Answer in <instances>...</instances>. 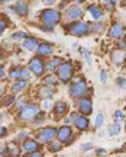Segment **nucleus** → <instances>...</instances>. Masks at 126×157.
Segmentation results:
<instances>
[{
	"mask_svg": "<svg viewBox=\"0 0 126 157\" xmlns=\"http://www.w3.org/2000/svg\"><path fill=\"white\" fill-rule=\"evenodd\" d=\"M123 35V26L120 23H113L112 28L109 31V36L110 38H115V39H119Z\"/></svg>",
	"mask_w": 126,
	"mask_h": 157,
	"instance_id": "obj_13",
	"label": "nucleus"
},
{
	"mask_svg": "<svg viewBox=\"0 0 126 157\" xmlns=\"http://www.w3.org/2000/svg\"><path fill=\"white\" fill-rule=\"evenodd\" d=\"M41 15H42V21L45 23H48V25H55V23H58L61 21L60 12L54 10V9H46Z\"/></svg>",
	"mask_w": 126,
	"mask_h": 157,
	"instance_id": "obj_3",
	"label": "nucleus"
},
{
	"mask_svg": "<svg viewBox=\"0 0 126 157\" xmlns=\"http://www.w3.org/2000/svg\"><path fill=\"white\" fill-rule=\"evenodd\" d=\"M125 44H126V38H125Z\"/></svg>",
	"mask_w": 126,
	"mask_h": 157,
	"instance_id": "obj_48",
	"label": "nucleus"
},
{
	"mask_svg": "<svg viewBox=\"0 0 126 157\" xmlns=\"http://www.w3.org/2000/svg\"><path fill=\"white\" fill-rule=\"evenodd\" d=\"M104 3H112V5H116V2L117 0H103Z\"/></svg>",
	"mask_w": 126,
	"mask_h": 157,
	"instance_id": "obj_40",
	"label": "nucleus"
},
{
	"mask_svg": "<svg viewBox=\"0 0 126 157\" xmlns=\"http://www.w3.org/2000/svg\"><path fill=\"white\" fill-rule=\"evenodd\" d=\"M15 10H16L17 15H20V16H26L29 9H28V5L22 0H19L16 5H15Z\"/></svg>",
	"mask_w": 126,
	"mask_h": 157,
	"instance_id": "obj_15",
	"label": "nucleus"
},
{
	"mask_svg": "<svg viewBox=\"0 0 126 157\" xmlns=\"http://www.w3.org/2000/svg\"><path fill=\"white\" fill-rule=\"evenodd\" d=\"M68 31L74 36H83V35H87L90 32V28H88L87 23H84V22H74L72 25H70Z\"/></svg>",
	"mask_w": 126,
	"mask_h": 157,
	"instance_id": "obj_4",
	"label": "nucleus"
},
{
	"mask_svg": "<svg viewBox=\"0 0 126 157\" xmlns=\"http://www.w3.org/2000/svg\"><path fill=\"white\" fill-rule=\"evenodd\" d=\"M97 154H99V156H102V154H104V153H106V150H103V148H99V150H97Z\"/></svg>",
	"mask_w": 126,
	"mask_h": 157,
	"instance_id": "obj_39",
	"label": "nucleus"
},
{
	"mask_svg": "<svg viewBox=\"0 0 126 157\" xmlns=\"http://www.w3.org/2000/svg\"><path fill=\"white\" fill-rule=\"evenodd\" d=\"M60 64H61V60H60V58H54V60H51V61L46 64V68H48L50 71H54V70L58 67Z\"/></svg>",
	"mask_w": 126,
	"mask_h": 157,
	"instance_id": "obj_21",
	"label": "nucleus"
},
{
	"mask_svg": "<svg viewBox=\"0 0 126 157\" xmlns=\"http://www.w3.org/2000/svg\"><path fill=\"white\" fill-rule=\"evenodd\" d=\"M36 51H38L39 56L48 57V56H51V54H52V51H54V47H52L51 44H41V45H38Z\"/></svg>",
	"mask_w": 126,
	"mask_h": 157,
	"instance_id": "obj_14",
	"label": "nucleus"
},
{
	"mask_svg": "<svg viewBox=\"0 0 126 157\" xmlns=\"http://www.w3.org/2000/svg\"><path fill=\"white\" fill-rule=\"evenodd\" d=\"M39 113V108L36 105H26L20 112V119L22 121H31Z\"/></svg>",
	"mask_w": 126,
	"mask_h": 157,
	"instance_id": "obj_5",
	"label": "nucleus"
},
{
	"mask_svg": "<svg viewBox=\"0 0 126 157\" xmlns=\"http://www.w3.org/2000/svg\"><path fill=\"white\" fill-rule=\"evenodd\" d=\"M6 135V128H3L2 125H0V137H5Z\"/></svg>",
	"mask_w": 126,
	"mask_h": 157,
	"instance_id": "obj_36",
	"label": "nucleus"
},
{
	"mask_svg": "<svg viewBox=\"0 0 126 157\" xmlns=\"http://www.w3.org/2000/svg\"><path fill=\"white\" fill-rule=\"evenodd\" d=\"M57 73H58V77L61 78L62 83H68L72 77V73H74V68H72L71 63H61L60 66L57 67Z\"/></svg>",
	"mask_w": 126,
	"mask_h": 157,
	"instance_id": "obj_1",
	"label": "nucleus"
},
{
	"mask_svg": "<svg viewBox=\"0 0 126 157\" xmlns=\"http://www.w3.org/2000/svg\"><path fill=\"white\" fill-rule=\"evenodd\" d=\"M23 47H25V50H28V51H33L38 48V41L35 38H26L25 42H23Z\"/></svg>",
	"mask_w": 126,
	"mask_h": 157,
	"instance_id": "obj_17",
	"label": "nucleus"
},
{
	"mask_svg": "<svg viewBox=\"0 0 126 157\" xmlns=\"http://www.w3.org/2000/svg\"><path fill=\"white\" fill-rule=\"evenodd\" d=\"M3 73H5V70H3V66H0V77H3Z\"/></svg>",
	"mask_w": 126,
	"mask_h": 157,
	"instance_id": "obj_42",
	"label": "nucleus"
},
{
	"mask_svg": "<svg viewBox=\"0 0 126 157\" xmlns=\"http://www.w3.org/2000/svg\"><path fill=\"white\" fill-rule=\"evenodd\" d=\"M87 86H86V83L84 82H81V80H78V82H76V83H72L71 86H70V95H71V98H84V96L87 95Z\"/></svg>",
	"mask_w": 126,
	"mask_h": 157,
	"instance_id": "obj_2",
	"label": "nucleus"
},
{
	"mask_svg": "<svg viewBox=\"0 0 126 157\" xmlns=\"http://www.w3.org/2000/svg\"><path fill=\"white\" fill-rule=\"evenodd\" d=\"M54 2H55V0H44V3H45V5H52Z\"/></svg>",
	"mask_w": 126,
	"mask_h": 157,
	"instance_id": "obj_41",
	"label": "nucleus"
},
{
	"mask_svg": "<svg viewBox=\"0 0 126 157\" xmlns=\"http://www.w3.org/2000/svg\"><path fill=\"white\" fill-rule=\"evenodd\" d=\"M120 132V125L119 124H113L109 127V135H117Z\"/></svg>",
	"mask_w": 126,
	"mask_h": 157,
	"instance_id": "obj_24",
	"label": "nucleus"
},
{
	"mask_svg": "<svg viewBox=\"0 0 126 157\" xmlns=\"http://www.w3.org/2000/svg\"><path fill=\"white\" fill-rule=\"evenodd\" d=\"M2 118H3V115H2V113H0V121H2Z\"/></svg>",
	"mask_w": 126,
	"mask_h": 157,
	"instance_id": "obj_47",
	"label": "nucleus"
},
{
	"mask_svg": "<svg viewBox=\"0 0 126 157\" xmlns=\"http://www.w3.org/2000/svg\"><path fill=\"white\" fill-rule=\"evenodd\" d=\"M78 108H80V112L84 113V115H88V113H91L93 111V103L91 101L88 99V98H83L80 103H78Z\"/></svg>",
	"mask_w": 126,
	"mask_h": 157,
	"instance_id": "obj_10",
	"label": "nucleus"
},
{
	"mask_svg": "<svg viewBox=\"0 0 126 157\" xmlns=\"http://www.w3.org/2000/svg\"><path fill=\"white\" fill-rule=\"evenodd\" d=\"M26 87V80L23 78V80H19V82H16V83L13 84V92H19V90H22V89H25Z\"/></svg>",
	"mask_w": 126,
	"mask_h": 157,
	"instance_id": "obj_23",
	"label": "nucleus"
},
{
	"mask_svg": "<svg viewBox=\"0 0 126 157\" xmlns=\"http://www.w3.org/2000/svg\"><path fill=\"white\" fill-rule=\"evenodd\" d=\"M103 29H104L103 23H96V25H94V28H91V31H94V32H102Z\"/></svg>",
	"mask_w": 126,
	"mask_h": 157,
	"instance_id": "obj_29",
	"label": "nucleus"
},
{
	"mask_svg": "<svg viewBox=\"0 0 126 157\" xmlns=\"http://www.w3.org/2000/svg\"><path fill=\"white\" fill-rule=\"evenodd\" d=\"M9 151H10L13 156H17V154H19V150H17L15 146H9Z\"/></svg>",
	"mask_w": 126,
	"mask_h": 157,
	"instance_id": "obj_31",
	"label": "nucleus"
},
{
	"mask_svg": "<svg viewBox=\"0 0 126 157\" xmlns=\"http://www.w3.org/2000/svg\"><path fill=\"white\" fill-rule=\"evenodd\" d=\"M91 148V144H84V146H81V150H90Z\"/></svg>",
	"mask_w": 126,
	"mask_h": 157,
	"instance_id": "obj_37",
	"label": "nucleus"
},
{
	"mask_svg": "<svg viewBox=\"0 0 126 157\" xmlns=\"http://www.w3.org/2000/svg\"><path fill=\"white\" fill-rule=\"evenodd\" d=\"M6 2H9V0H0V3H6Z\"/></svg>",
	"mask_w": 126,
	"mask_h": 157,
	"instance_id": "obj_45",
	"label": "nucleus"
},
{
	"mask_svg": "<svg viewBox=\"0 0 126 157\" xmlns=\"http://www.w3.org/2000/svg\"><path fill=\"white\" fill-rule=\"evenodd\" d=\"M42 106H44L45 109H50V108H51V102L48 101V99H46V101L44 99V102H42Z\"/></svg>",
	"mask_w": 126,
	"mask_h": 157,
	"instance_id": "obj_33",
	"label": "nucleus"
},
{
	"mask_svg": "<svg viewBox=\"0 0 126 157\" xmlns=\"http://www.w3.org/2000/svg\"><path fill=\"white\" fill-rule=\"evenodd\" d=\"M117 83H119V86H120V87H123V86L126 84V80H125V78H117Z\"/></svg>",
	"mask_w": 126,
	"mask_h": 157,
	"instance_id": "obj_35",
	"label": "nucleus"
},
{
	"mask_svg": "<svg viewBox=\"0 0 126 157\" xmlns=\"http://www.w3.org/2000/svg\"><path fill=\"white\" fill-rule=\"evenodd\" d=\"M71 118L74 124H76V127L78 129H81V131H86L88 128V119L86 117H78L77 113H71Z\"/></svg>",
	"mask_w": 126,
	"mask_h": 157,
	"instance_id": "obj_8",
	"label": "nucleus"
},
{
	"mask_svg": "<svg viewBox=\"0 0 126 157\" xmlns=\"http://www.w3.org/2000/svg\"><path fill=\"white\" fill-rule=\"evenodd\" d=\"M67 103L65 102H58L57 105H55V115L57 117H61V115H64L67 112Z\"/></svg>",
	"mask_w": 126,
	"mask_h": 157,
	"instance_id": "obj_19",
	"label": "nucleus"
},
{
	"mask_svg": "<svg viewBox=\"0 0 126 157\" xmlns=\"http://www.w3.org/2000/svg\"><path fill=\"white\" fill-rule=\"evenodd\" d=\"M57 135H58V140H60V143H67V141L71 140L72 131H71V128H70V127H62V128L58 129Z\"/></svg>",
	"mask_w": 126,
	"mask_h": 157,
	"instance_id": "obj_9",
	"label": "nucleus"
},
{
	"mask_svg": "<svg viewBox=\"0 0 126 157\" xmlns=\"http://www.w3.org/2000/svg\"><path fill=\"white\" fill-rule=\"evenodd\" d=\"M12 38L13 39H22V38H28V36L25 32H15V34L12 35Z\"/></svg>",
	"mask_w": 126,
	"mask_h": 157,
	"instance_id": "obj_28",
	"label": "nucleus"
},
{
	"mask_svg": "<svg viewBox=\"0 0 126 157\" xmlns=\"http://www.w3.org/2000/svg\"><path fill=\"white\" fill-rule=\"evenodd\" d=\"M57 83H58V82H57V77H55L54 74H48V76H45V78H44V84L55 86Z\"/></svg>",
	"mask_w": 126,
	"mask_h": 157,
	"instance_id": "obj_22",
	"label": "nucleus"
},
{
	"mask_svg": "<svg viewBox=\"0 0 126 157\" xmlns=\"http://www.w3.org/2000/svg\"><path fill=\"white\" fill-rule=\"evenodd\" d=\"M83 16V10L80 9V6H71L67 9V17L71 19V21H76V19H80Z\"/></svg>",
	"mask_w": 126,
	"mask_h": 157,
	"instance_id": "obj_12",
	"label": "nucleus"
},
{
	"mask_svg": "<svg viewBox=\"0 0 126 157\" xmlns=\"http://www.w3.org/2000/svg\"><path fill=\"white\" fill-rule=\"evenodd\" d=\"M103 122H104V115H103V113H99V115H97V118H96V124H94V125L99 128V127H102V125H103Z\"/></svg>",
	"mask_w": 126,
	"mask_h": 157,
	"instance_id": "obj_25",
	"label": "nucleus"
},
{
	"mask_svg": "<svg viewBox=\"0 0 126 157\" xmlns=\"http://www.w3.org/2000/svg\"><path fill=\"white\" fill-rule=\"evenodd\" d=\"M55 135H57V129L52 128V127H50V128H45V129H42V131H39V138H41L42 141H45V143L51 141Z\"/></svg>",
	"mask_w": 126,
	"mask_h": 157,
	"instance_id": "obj_11",
	"label": "nucleus"
},
{
	"mask_svg": "<svg viewBox=\"0 0 126 157\" xmlns=\"http://www.w3.org/2000/svg\"><path fill=\"white\" fill-rule=\"evenodd\" d=\"M80 51H81V54L84 57H86V58H87V61L88 63H91V58H90V54H88V51L86 50V48H80Z\"/></svg>",
	"mask_w": 126,
	"mask_h": 157,
	"instance_id": "obj_30",
	"label": "nucleus"
},
{
	"mask_svg": "<svg viewBox=\"0 0 126 157\" xmlns=\"http://www.w3.org/2000/svg\"><path fill=\"white\" fill-rule=\"evenodd\" d=\"M19 138H26V134L23 132V134H19Z\"/></svg>",
	"mask_w": 126,
	"mask_h": 157,
	"instance_id": "obj_43",
	"label": "nucleus"
},
{
	"mask_svg": "<svg viewBox=\"0 0 126 157\" xmlns=\"http://www.w3.org/2000/svg\"><path fill=\"white\" fill-rule=\"evenodd\" d=\"M9 77H12V78H25V80H26V78L29 77V71L23 67H13L10 71H9Z\"/></svg>",
	"mask_w": 126,
	"mask_h": 157,
	"instance_id": "obj_7",
	"label": "nucleus"
},
{
	"mask_svg": "<svg viewBox=\"0 0 126 157\" xmlns=\"http://www.w3.org/2000/svg\"><path fill=\"white\" fill-rule=\"evenodd\" d=\"M84 0H76V3H83Z\"/></svg>",
	"mask_w": 126,
	"mask_h": 157,
	"instance_id": "obj_44",
	"label": "nucleus"
},
{
	"mask_svg": "<svg viewBox=\"0 0 126 157\" xmlns=\"http://www.w3.org/2000/svg\"><path fill=\"white\" fill-rule=\"evenodd\" d=\"M23 148L26 150L28 153L31 151H36L39 148V144L36 143V141H32V140H26L25 143H23Z\"/></svg>",
	"mask_w": 126,
	"mask_h": 157,
	"instance_id": "obj_18",
	"label": "nucleus"
},
{
	"mask_svg": "<svg viewBox=\"0 0 126 157\" xmlns=\"http://www.w3.org/2000/svg\"><path fill=\"white\" fill-rule=\"evenodd\" d=\"M29 70L33 71L35 76H41L45 70V63L42 61L41 58H32V60L29 61Z\"/></svg>",
	"mask_w": 126,
	"mask_h": 157,
	"instance_id": "obj_6",
	"label": "nucleus"
},
{
	"mask_svg": "<svg viewBox=\"0 0 126 157\" xmlns=\"http://www.w3.org/2000/svg\"><path fill=\"white\" fill-rule=\"evenodd\" d=\"M88 13H90V15H91V16H93L96 21H99L100 17L103 16V10L100 9L99 6H96V5L88 6Z\"/></svg>",
	"mask_w": 126,
	"mask_h": 157,
	"instance_id": "obj_16",
	"label": "nucleus"
},
{
	"mask_svg": "<svg viewBox=\"0 0 126 157\" xmlns=\"http://www.w3.org/2000/svg\"><path fill=\"white\" fill-rule=\"evenodd\" d=\"M5 89H6V86H5V84H0V96H2L3 93H5Z\"/></svg>",
	"mask_w": 126,
	"mask_h": 157,
	"instance_id": "obj_38",
	"label": "nucleus"
},
{
	"mask_svg": "<svg viewBox=\"0 0 126 157\" xmlns=\"http://www.w3.org/2000/svg\"><path fill=\"white\" fill-rule=\"evenodd\" d=\"M6 25H7V23H6V21H3V19H0V34H2V32L5 31Z\"/></svg>",
	"mask_w": 126,
	"mask_h": 157,
	"instance_id": "obj_32",
	"label": "nucleus"
},
{
	"mask_svg": "<svg viewBox=\"0 0 126 157\" xmlns=\"http://www.w3.org/2000/svg\"><path fill=\"white\" fill-rule=\"evenodd\" d=\"M50 150H51V151H60V150H61V144H60V143H51V144H50Z\"/></svg>",
	"mask_w": 126,
	"mask_h": 157,
	"instance_id": "obj_27",
	"label": "nucleus"
},
{
	"mask_svg": "<svg viewBox=\"0 0 126 157\" xmlns=\"http://www.w3.org/2000/svg\"><path fill=\"white\" fill-rule=\"evenodd\" d=\"M39 95H41V98H51V96L54 95V89H51V87H48V86H45V87H42V89L39 90Z\"/></svg>",
	"mask_w": 126,
	"mask_h": 157,
	"instance_id": "obj_20",
	"label": "nucleus"
},
{
	"mask_svg": "<svg viewBox=\"0 0 126 157\" xmlns=\"http://www.w3.org/2000/svg\"><path fill=\"white\" fill-rule=\"evenodd\" d=\"M113 117L116 118V121H117V122H122V121L125 119V115H123L122 111H116V112L113 113Z\"/></svg>",
	"mask_w": 126,
	"mask_h": 157,
	"instance_id": "obj_26",
	"label": "nucleus"
},
{
	"mask_svg": "<svg viewBox=\"0 0 126 157\" xmlns=\"http://www.w3.org/2000/svg\"><path fill=\"white\" fill-rule=\"evenodd\" d=\"M100 80H102V82H106V80H107V74H106V71H100Z\"/></svg>",
	"mask_w": 126,
	"mask_h": 157,
	"instance_id": "obj_34",
	"label": "nucleus"
},
{
	"mask_svg": "<svg viewBox=\"0 0 126 157\" xmlns=\"http://www.w3.org/2000/svg\"><path fill=\"white\" fill-rule=\"evenodd\" d=\"M125 58H126V54H125Z\"/></svg>",
	"mask_w": 126,
	"mask_h": 157,
	"instance_id": "obj_49",
	"label": "nucleus"
},
{
	"mask_svg": "<svg viewBox=\"0 0 126 157\" xmlns=\"http://www.w3.org/2000/svg\"><path fill=\"white\" fill-rule=\"evenodd\" d=\"M123 5H125V7H126V0H123Z\"/></svg>",
	"mask_w": 126,
	"mask_h": 157,
	"instance_id": "obj_46",
	"label": "nucleus"
}]
</instances>
